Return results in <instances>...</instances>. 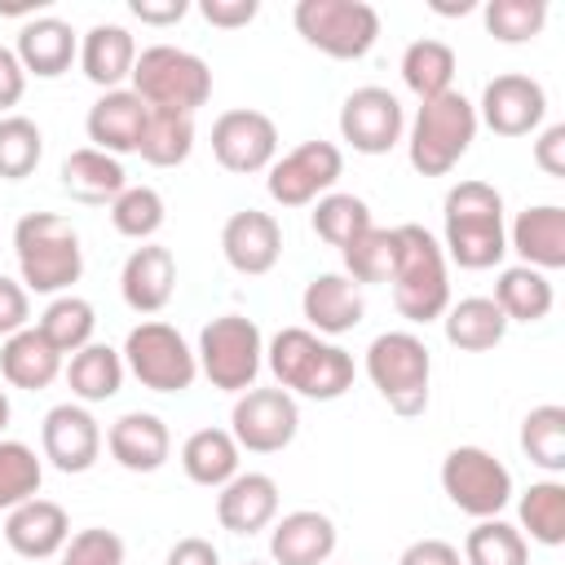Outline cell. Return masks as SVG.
Segmentation results:
<instances>
[{
    "instance_id": "14",
    "label": "cell",
    "mask_w": 565,
    "mask_h": 565,
    "mask_svg": "<svg viewBox=\"0 0 565 565\" xmlns=\"http://www.w3.org/2000/svg\"><path fill=\"white\" fill-rule=\"evenodd\" d=\"M212 154L225 172H269V163L278 159V124L265 110L238 106L216 115L212 124Z\"/></svg>"
},
{
    "instance_id": "33",
    "label": "cell",
    "mask_w": 565,
    "mask_h": 565,
    "mask_svg": "<svg viewBox=\"0 0 565 565\" xmlns=\"http://www.w3.org/2000/svg\"><path fill=\"white\" fill-rule=\"evenodd\" d=\"M66 371V384H71V397H79L84 406L93 402H110L119 388H124V353L110 349V344H84L79 353H71V362L62 366Z\"/></svg>"
},
{
    "instance_id": "2",
    "label": "cell",
    "mask_w": 565,
    "mask_h": 565,
    "mask_svg": "<svg viewBox=\"0 0 565 565\" xmlns=\"http://www.w3.org/2000/svg\"><path fill=\"white\" fill-rule=\"evenodd\" d=\"M265 366L274 371L278 388L291 397H309V402H335L353 388V353L313 335L309 327H282L269 344H265Z\"/></svg>"
},
{
    "instance_id": "53",
    "label": "cell",
    "mask_w": 565,
    "mask_h": 565,
    "mask_svg": "<svg viewBox=\"0 0 565 565\" xmlns=\"http://www.w3.org/2000/svg\"><path fill=\"white\" fill-rule=\"evenodd\" d=\"M22 93H26V71H22L18 53L0 44V115H9L22 102Z\"/></svg>"
},
{
    "instance_id": "31",
    "label": "cell",
    "mask_w": 565,
    "mask_h": 565,
    "mask_svg": "<svg viewBox=\"0 0 565 565\" xmlns=\"http://www.w3.org/2000/svg\"><path fill=\"white\" fill-rule=\"evenodd\" d=\"M441 331L455 349L463 353H486L494 344H503L508 335V318L503 309L490 300V296H463V300H450L446 313H441Z\"/></svg>"
},
{
    "instance_id": "17",
    "label": "cell",
    "mask_w": 565,
    "mask_h": 565,
    "mask_svg": "<svg viewBox=\"0 0 565 565\" xmlns=\"http://www.w3.org/2000/svg\"><path fill=\"white\" fill-rule=\"evenodd\" d=\"M40 455L66 472V477H79L97 463L102 455V424L93 419V411L84 402H62L44 415L40 424Z\"/></svg>"
},
{
    "instance_id": "39",
    "label": "cell",
    "mask_w": 565,
    "mask_h": 565,
    "mask_svg": "<svg viewBox=\"0 0 565 565\" xmlns=\"http://www.w3.org/2000/svg\"><path fill=\"white\" fill-rule=\"evenodd\" d=\"M521 450L543 472H565V406L543 402L521 419Z\"/></svg>"
},
{
    "instance_id": "30",
    "label": "cell",
    "mask_w": 565,
    "mask_h": 565,
    "mask_svg": "<svg viewBox=\"0 0 565 565\" xmlns=\"http://www.w3.org/2000/svg\"><path fill=\"white\" fill-rule=\"evenodd\" d=\"M62 190L79 203H115L124 190H128V172L115 154L106 150H93V146H79L62 159Z\"/></svg>"
},
{
    "instance_id": "5",
    "label": "cell",
    "mask_w": 565,
    "mask_h": 565,
    "mask_svg": "<svg viewBox=\"0 0 565 565\" xmlns=\"http://www.w3.org/2000/svg\"><path fill=\"white\" fill-rule=\"evenodd\" d=\"M477 106L450 88L433 102H419L415 119H411V137H406V159L419 177H446L459 168V159L468 154V146L477 141Z\"/></svg>"
},
{
    "instance_id": "12",
    "label": "cell",
    "mask_w": 565,
    "mask_h": 565,
    "mask_svg": "<svg viewBox=\"0 0 565 565\" xmlns=\"http://www.w3.org/2000/svg\"><path fill=\"white\" fill-rule=\"evenodd\" d=\"M340 172H344L340 146L318 137V141H300L296 150L274 159L265 172V190L278 207H313L322 194L335 190Z\"/></svg>"
},
{
    "instance_id": "45",
    "label": "cell",
    "mask_w": 565,
    "mask_h": 565,
    "mask_svg": "<svg viewBox=\"0 0 565 565\" xmlns=\"http://www.w3.org/2000/svg\"><path fill=\"white\" fill-rule=\"evenodd\" d=\"M44 481V463L26 441H0V512L35 499Z\"/></svg>"
},
{
    "instance_id": "21",
    "label": "cell",
    "mask_w": 565,
    "mask_h": 565,
    "mask_svg": "<svg viewBox=\"0 0 565 565\" xmlns=\"http://www.w3.org/2000/svg\"><path fill=\"white\" fill-rule=\"evenodd\" d=\"M300 313H305L313 335H344L366 318V296H362V287L353 278H344L335 269L331 274H313L305 282Z\"/></svg>"
},
{
    "instance_id": "23",
    "label": "cell",
    "mask_w": 565,
    "mask_h": 565,
    "mask_svg": "<svg viewBox=\"0 0 565 565\" xmlns=\"http://www.w3.org/2000/svg\"><path fill=\"white\" fill-rule=\"evenodd\" d=\"M146 115L150 106L132 93V88H110L102 93L88 115H84V132L93 141V150H106V154H137V141H141V128H146Z\"/></svg>"
},
{
    "instance_id": "41",
    "label": "cell",
    "mask_w": 565,
    "mask_h": 565,
    "mask_svg": "<svg viewBox=\"0 0 565 565\" xmlns=\"http://www.w3.org/2000/svg\"><path fill=\"white\" fill-rule=\"evenodd\" d=\"M309 225H313V234H318L322 243H331V247H349V243H353L362 230H371L375 221H371L366 199L344 194V190H331V194H322V199L313 203Z\"/></svg>"
},
{
    "instance_id": "24",
    "label": "cell",
    "mask_w": 565,
    "mask_h": 565,
    "mask_svg": "<svg viewBox=\"0 0 565 565\" xmlns=\"http://www.w3.org/2000/svg\"><path fill=\"white\" fill-rule=\"evenodd\" d=\"M106 450L124 472H159L172 455V433L154 411H128L106 428Z\"/></svg>"
},
{
    "instance_id": "28",
    "label": "cell",
    "mask_w": 565,
    "mask_h": 565,
    "mask_svg": "<svg viewBox=\"0 0 565 565\" xmlns=\"http://www.w3.org/2000/svg\"><path fill=\"white\" fill-rule=\"evenodd\" d=\"M75 62L88 75V84H97L102 93L124 88V79H132V66H137V40L119 22H97L79 35V57Z\"/></svg>"
},
{
    "instance_id": "25",
    "label": "cell",
    "mask_w": 565,
    "mask_h": 565,
    "mask_svg": "<svg viewBox=\"0 0 565 565\" xmlns=\"http://www.w3.org/2000/svg\"><path fill=\"white\" fill-rule=\"evenodd\" d=\"M335 552V521L318 508H296L269 525L274 565H327Z\"/></svg>"
},
{
    "instance_id": "37",
    "label": "cell",
    "mask_w": 565,
    "mask_h": 565,
    "mask_svg": "<svg viewBox=\"0 0 565 565\" xmlns=\"http://www.w3.org/2000/svg\"><path fill=\"white\" fill-rule=\"evenodd\" d=\"M190 150H194V115H181V110H150L146 115L137 154L150 168H177L190 159Z\"/></svg>"
},
{
    "instance_id": "19",
    "label": "cell",
    "mask_w": 565,
    "mask_h": 565,
    "mask_svg": "<svg viewBox=\"0 0 565 565\" xmlns=\"http://www.w3.org/2000/svg\"><path fill=\"white\" fill-rule=\"evenodd\" d=\"M177 291V256L163 243H141L128 252L124 269H119V296L132 313L150 318L159 309H168Z\"/></svg>"
},
{
    "instance_id": "20",
    "label": "cell",
    "mask_w": 565,
    "mask_h": 565,
    "mask_svg": "<svg viewBox=\"0 0 565 565\" xmlns=\"http://www.w3.org/2000/svg\"><path fill=\"white\" fill-rule=\"evenodd\" d=\"M71 539V516L62 503L53 499H26L18 503L13 512H4V543L9 552H18L22 561H49V556H62Z\"/></svg>"
},
{
    "instance_id": "42",
    "label": "cell",
    "mask_w": 565,
    "mask_h": 565,
    "mask_svg": "<svg viewBox=\"0 0 565 565\" xmlns=\"http://www.w3.org/2000/svg\"><path fill=\"white\" fill-rule=\"evenodd\" d=\"M340 260H344L340 274L353 278L358 287L388 282V278H393V260H397V238H393V230L371 225V230H362L349 247H340Z\"/></svg>"
},
{
    "instance_id": "22",
    "label": "cell",
    "mask_w": 565,
    "mask_h": 565,
    "mask_svg": "<svg viewBox=\"0 0 565 565\" xmlns=\"http://www.w3.org/2000/svg\"><path fill=\"white\" fill-rule=\"evenodd\" d=\"M278 481L269 472H238L216 490V521L230 534H256L278 521Z\"/></svg>"
},
{
    "instance_id": "43",
    "label": "cell",
    "mask_w": 565,
    "mask_h": 565,
    "mask_svg": "<svg viewBox=\"0 0 565 565\" xmlns=\"http://www.w3.org/2000/svg\"><path fill=\"white\" fill-rule=\"evenodd\" d=\"M168 221V203L154 185H128L115 203H110V225L115 234L132 238V243H150Z\"/></svg>"
},
{
    "instance_id": "48",
    "label": "cell",
    "mask_w": 565,
    "mask_h": 565,
    "mask_svg": "<svg viewBox=\"0 0 565 565\" xmlns=\"http://www.w3.org/2000/svg\"><path fill=\"white\" fill-rule=\"evenodd\" d=\"M22 327H31V291L18 278L0 274V340L18 335Z\"/></svg>"
},
{
    "instance_id": "8",
    "label": "cell",
    "mask_w": 565,
    "mask_h": 565,
    "mask_svg": "<svg viewBox=\"0 0 565 565\" xmlns=\"http://www.w3.org/2000/svg\"><path fill=\"white\" fill-rule=\"evenodd\" d=\"M199 375H207L221 393H247L256 388V375L265 366V335L243 313H221L199 331Z\"/></svg>"
},
{
    "instance_id": "26",
    "label": "cell",
    "mask_w": 565,
    "mask_h": 565,
    "mask_svg": "<svg viewBox=\"0 0 565 565\" xmlns=\"http://www.w3.org/2000/svg\"><path fill=\"white\" fill-rule=\"evenodd\" d=\"M508 247L521 256V265L539 274L565 269V207L561 203H534L516 212L508 230Z\"/></svg>"
},
{
    "instance_id": "4",
    "label": "cell",
    "mask_w": 565,
    "mask_h": 565,
    "mask_svg": "<svg viewBox=\"0 0 565 565\" xmlns=\"http://www.w3.org/2000/svg\"><path fill=\"white\" fill-rule=\"evenodd\" d=\"M393 238H397V260H393V305L406 322H437L450 305V269H446V252L441 243L406 221V225H393Z\"/></svg>"
},
{
    "instance_id": "36",
    "label": "cell",
    "mask_w": 565,
    "mask_h": 565,
    "mask_svg": "<svg viewBox=\"0 0 565 565\" xmlns=\"http://www.w3.org/2000/svg\"><path fill=\"white\" fill-rule=\"evenodd\" d=\"M516 530L530 534L539 547H561L565 543V481H530L516 499Z\"/></svg>"
},
{
    "instance_id": "27",
    "label": "cell",
    "mask_w": 565,
    "mask_h": 565,
    "mask_svg": "<svg viewBox=\"0 0 565 565\" xmlns=\"http://www.w3.org/2000/svg\"><path fill=\"white\" fill-rule=\"evenodd\" d=\"M18 62L26 75L35 79H57L71 71V62L79 57V35L71 31V22L53 18V13H40V18H26L22 31H18V44H13Z\"/></svg>"
},
{
    "instance_id": "15",
    "label": "cell",
    "mask_w": 565,
    "mask_h": 565,
    "mask_svg": "<svg viewBox=\"0 0 565 565\" xmlns=\"http://www.w3.org/2000/svg\"><path fill=\"white\" fill-rule=\"evenodd\" d=\"M406 132L402 102L380 88L362 84L340 102V141H349L358 154H388Z\"/></svg>"
},
{
    "instance_id": "9",
    "label": "cell",
    "mask_w": 565,
    "mask_h": 565,
    "mask_svg": "<svg viewBox=\"0 0 565 565\" xmlns=\"http://www.w3.org/2000/svg\"><path fill=\"white\" fill-rule=\"evenodd\" d=\"M291 22L309 49L335 62H358L380 40V13L366 0H300Z\"/></svg>"
},
{
    "instance_id": "55",
    "label": "cell",
    "mask_w": 565,
    "mask_h": 565,
    "mask_svg": "<svg viewBox=\"0 0 565 565\" xmlns=\"http://www.w3.org/2000/svg\"><path fill=\"white\" fill-rule=\"evenodd\" d=\"M433 13H446V18H455V13H472V0H459V4H433Z\"/></svg>"
},
{
    "instance_id": "18",
    "label": "cell",
    "mask_w": 565,
    "mask_h": 565,
    "mask_svg": "<svg viewBox=\"0 0 565 565\" xmlns=\"http://www.w3.org/2000/svg\"><path fill=\"white\" fill-rule=\"evenodd\" d=\"M221 256L234 274L243 278H260L278 265L282 256V225L269 212L243 207L221 225Z\"/></svg>"
},
{
    "instance_id": "3",
    "label": "cell",
    "mask_w": 565,
    "mask_h": 565,
    "mask_svg": "<svg viewBox=\"0 0 565 565\" xmlns=\"http://www.w3.org/2000/svg\"><path fill=\"white\" fill-rule=\"evenodd\" d=\"M13 256H18V282L35 296H66L71 282L84 274V247L66 216L57 212H26L13 225Z\"/></svg>"
},
{
    "instance_id": "13",
    "label": "cell",
    "mask_w": 565,
    "mask_h": 565,
    "mask_svg": "<svg viewBox=\"0 0 565 565\" xmlns=\"http://www.w3.org/2000/svg\"><path fill=\"white\" fill-rule=\"evenodd\" d=\"M296 433H300V406L291 393H282V388L238 393V402L230 411V437L238 441V450L278 455L296 441Z\"/></svg>"
},
{
    "instance_id": "40",
    "label": "cell",
    "mask_w": 565,
    "mask_h": 565,
    "mask_svg": "<svg viewBox=\"0 0 565 565\" xmlns=\"http://www.w3.org/2000/svg\"><path fill=\"white\" fill-rule=\"evenodd\" d=\"M463 565H530V543L503 516H486L463 539Z\"/></svg>"
},
{
    "instance_id": "29",
    "label": "cell",
    "mask_w": 565,
    "mask_h": 565,
    "mask_svg": "<svg viewBox=\"0 0 565 565\" xmlns=\"http://www.w3.org/2000/svg\"><path fill=\"white\" fill-rule=\"evenodd\" d=\"M0 375H4L13 388L40 393V388H49V384L62 375V353L44 340L40 327H22L18 335L0 340Z\"/></svg>"
},
{
    "instance_id": "51",
    "label": "cell",
    "mask_w": 565,
    "mask_h": 565,
    "mask_svg": "<svg viewBox=\"0 0 565 565\" xmlns=\"http://www.w3.org/2000/svg\"><path fill=\"white\" fill-rule=\"evenodd\" d=\"M128 13L146 26H177L190 13V0H128Z\"/></svg>"
},
{
    "instance_id": "10",
    "label": "cell",
    "mask_w": 565,
    "mask_h": 565,
    "mask_svg": "<svg viewBox=\"0 0 565 565\" xmlns=\"http://www.w3.org/2000/svg\"><path fill=\"white\" fill-rule=\"evenodd\" d=\"M124 371L150 393H185L199 380V358L172 322H137L124 340Z\"/></svg>"
},
{
    "instance_id": "34",
    "label": "cell",
    "mask_w": 565,
    "mask_h": 565,
    "mask_svg": "<svg viewBox=\"0 0 565 565\" xmlns=\"http://www.w3.org/2000/svg\"><path fill=\"white\" fill-rule=\"evenodd\" d=\"M508 322H543L556 305V291H552V278L530 269V265H508L499 269V282H494V296H490Z\"/></svg>"
},
{
    "instance_id": "57",
    "label": "cell",
    "mask_w": 565,
    "mask_h": 565,
    "mask_svg": "<svg viewBox=\"0 0 565 565\" xmlns=\"http://www.w3.org/2000/svg\"><path fill=\"white\" fill-rule=\"evenodd\" d=\"M247 565H260V561H247Z\"/></svg>"
},
{
    "instance_id": "49",
    "label": "cell",
    "mask_w": 565,
    "mask_h": 565,
    "mask_svg": "<svg viewBox=\"0 0 565 565\" xmlns=\"http://www.w3.org/2000/svg\"><path fill=\"white\" fill-rule=\"evenodd\" d=\"M199 13L221 31H238L260 13V0H199Z\"/></svg>"
},
{
    "instance_id": "47",
    "label": "cell",
    "mask_w": 565,
    "mask_h": 565,
    "mask_svg": "<svg viewBox=\"0 0 565 565\" xmlns=\"http://www.w3.org/2000/svg\"><path fill=\"white\" fill-rule=\"evenodd\" d=\"M124 556H128L124 539L106 525H88V530L71 534L62 547V565H124Z\"/></svg>"
},
{
    "instance_id": "1",
    "label": "cell",
    "mask_w": 565,
    "mask_h": 565,
    "mask_svg": "<svg viewBox=\"0 0 565 565\" xmlns=\"http://www.w3.org/2000/svg\"><path fill=\"white\" fill-rule=\"evenodd\" d=\"M441 252L459 269H494L508 256L503 194L490 181H459L441 203Z\"/></svg>"
},
{
    "instance_id": "54",
    "label": "cell",
    "mask_w": 565,
    "mask_h": 565,
    "mask_svg": "<svg viewBox=\"0 0 565 565\" xmlns=\"http://www.w3.org/2000/svg\"><path fill=\"white\" fill-rule=\"evenodd\" d=\"M163 565H221V552H216L207 539L190 534V539H177V543L168 547V561H163Z\"/></svg>"
},
{
    "instance_id": "6",
    "label": "cell",
    "mask_w": 565,
    "mask_h": 565,
    "mask_svg": "<svg viewBox=\"0 0 565 565\" xmlns=\"http://www.w3.org/2000/svg\"><path fill=\"white\" fill-rule=\"evenodd\" d=\"M366 380L388 402L393 415L415 419L428 411L433 384V353L415 331H380L366 344Z\"/></svg>"
},
{
    "instance_id": "35",
    "label": "cell",
    "mask_w": 565,
    "mask_h": 565,
    "mask_svg": "<svg viewBox=\"0 0 565 565\" xmlns=\"http://www.w3.org/2000/svg\"><path fill=\"white\" fill-rule=\"evenodd\" d=\"M455 71H459V62H455V49L446 40H428L424 35V40H411L406 53H402V84L419 102H433V97L450 93L455 88Z\"/></svg>"
},
{
    "instance_id": "11",
    "label": "cell",
    "mask_w": 565,
    "mask_h": 565,
    "mask_svg": "<svg viewBox=\"0 0 565 565\" xmlns=\"http://www.w3.org/2000/svg\"><path fill=\"white\" fill-rule=\"evenodd\" d=\"M441 490L472 521L499 516L512 503V494H516L512 490V472L486 446H455L441 459Z\"/></svg>"
},
{
    "instance_id": "50",
    "label": "cell",
    "mask_w": 565,
    "mask_h": 565,
    "mask_svg": "<svg viewBox=\"0 0 565 565\" xmlns=\"http://www.w3.org/2000/svg\"><path fill=\"white\" fill-rule=\"evenodd\" d=\"M397 565H463V556H459V547L446 543V539H415V543L397 556Z\"/></svg>"
},
{
    "instance_id": "38",
    "label": "cell",
    "mask_w": 565,
    "mask_h": 565,
    "mask_svg": "<svg viewBox=\"0 0 565 565\" xmlns=\"http://www.w3.org/2000/svg\"><path fill=\"white\" fill-rule=\"evenodd\" d=\"M40 331H44V340L62 353V358H71V353H79L84 344H93V331H97V309L84 300V296H53L49 305H44V313H40V322H35Z\"/></svg>"
},
{
    "instance_id": "16",
    "label": "cell",
    "mask_w": 565,
    "mask_h": 565,
    "mask_svg": "<svg viewBox=\"0 0 565 565\" xmlns=\"http://www.w3.org/2000/svg\"><path fill=\"white\" fill-rule=\"evenodd\" d=\"M543 115H547L543 84L516 71L494 75L477 102V124H486L494 137H530L543 128Z\"/></svg>"
},
{
    "instance_id": "7",
    "label": "cell",
    "mask_w": 565,
    "mask_h": 565,
    "mask_svg": "<svg viewBox=\"0 0 565 565\" xmlns=\"http://www.w3.org/2000/svg\"><path fill=\"white\" fill-rule=\"evenodd\" d=\"M132 93L150 110H181L194 115L212 97V66L177 44H150L137 53L132 66Z\"/></svg>"
},
{
    "instance_id": "46",
    "label": "cell",
    "mask_w": 565,
    "mask_h": 565,
    "mask_svg": "<svg viewBox=\"0 0 565 565\" xmlns=\"http://www.w3.org/2000/svg\"><path fill=\"white\" fill-rule=\"evenodd\" d=\"M481 18H486V31L499 44H525V40H534L543 31L547 0H486Z\"/></svg>"
},
{
    "instance_id": "44",
    "label": "cell",
    "mask_w": 565,
    "mask_h": 565,
    "mask_svg": "<svg viewBox=\"0 0 565 565\" xmlns=\"http://www.w3.org/2000/svg\"><path fill=\"white\" fill-rule=\"evenodd\" d=\"M44 154V132L26 115H0V177L22 181L40 168Z\"/></svg>"
},
{
    "instance_id": "56",
    "label": "cell",
    "mask_w": 565,
    "mask_h": 565,
    "mask_svg": "<svg viewBox=\"0 0 565 565\" xmlns=\"http://www.w3.org/2000/svg\"><path fill=\"white\" fill-rule=\"evenodd\" d=\"M9 424V397H4V388H0V428Z\"/></svg>"
},
{
    "instance_id": "52",
    "label": "cell",
    "mask_w": 565,
    "mask_h": 565,
    "mask_svg": "<svg viewBox=\"0 0 565 565\" xmlns=\"http://www.w3.org/2000/svg\"><path fill=\"white\" fill-rule=\"evenodd\" d=\"M534 163L547 177H565V124H547L534 141Z\"/></svg>"
},
{
    "instance_id": "32",
    "label": "cell",
    "mask_w": 565,
    "mask_h": 565,
    "mask_svg": "<svg viewBox=\"0 0 565 565\" xmlns=\"http://www.w3.org/2000/svg\"><path fill=\"white\" fill-rule=\"evenodd\" d=\"M238 455L243 450L230 428H199L181 446V472L203 490H221L230 477H238Z\"/></svg>"
}]
</instances>
